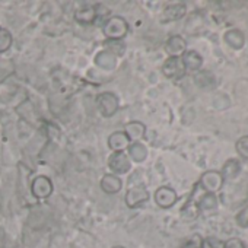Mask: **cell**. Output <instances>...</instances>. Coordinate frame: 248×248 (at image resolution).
Segmentation results:
<instances>
[{
    "label": "cell",
    "mask_w": 248,
    "mask_h": 248,
    "mask_svg": "<svg viewBox=\"0 0 248 248\" xmlns=\"http://www.w3.org/2000/svg\"><path fill=\"white\" fill-rule=\"evenodd\" d=\"M199 213H200L199 204H197L196 202H193V200H190V202L183 207V210H181V216H183V219H186V220L197 219Z\"/></svg>",
    "instance_id": "7402d4cb"
},
{
    "label": "cell",
    "mask_w": 248,
    "mask_h": 248,
    "mask_svg": "<svg viewBox=\"0 0 248 248\" xmlns=\"http://www.w3.org/2000/svg\"><path fill=\"white\" fill-rule=\"evenodd\" d=\"M96 107L104 117H112L120 107L118 96L112 92H102L96 96Z\"/></svg>",
    "instance_id": "7a4b0ae2"
},
{
    "label": "cell",
    "mask_w": 248,
    "mask_h": 248,
    "mask_svg": "<svg viewBox=\"0 0 248 248\" xmlns=\"http://www.w3.org/2000/svg\"><path fill=\"white\" fill-rule=\"evenodd\" d=\"M31 191L37 199H47L53 193V183L46 175H38L31 184Z\"/></svg>",
    "instance_id": "8992f818"
},
{
    "label": "cell",
    "mask_w": 248,
    "mask_h": 248,
    "mask_svg": "<svg viewBox=\"0 0 248 248\" xmlns=\"http://www.w3.org/2000/svg\"><path fill=\"white\" fill-rule=\"evenodd\" d=\"M181 60H183V63H184L186 70H188V72H197V70H200V67L203 66V57H202L197 51H194V50L186 51V53L183 54Z\"/></svg>",
    "instance_id": "8fae6325"
},
{
    "label": "cell",
    "mask_w": 248,
    "mask_h": 248,
    "mask_svg": "<svg viewBox=\"0 0 248 248\" xmlns=\"http://www.w3.org/2000/svg\"><path fill=\"white\" fill-rule=\"evenodd\" d=\"M108 146L114 152H123L124 149H127L130 146V139L124 132H114L108 138Z\"/></svg>",
    "instance_id": "30bf717a"
},
{
    "label": "cell",
    "mask_w": 248,
    "mask_h": 248,
    "mask_svg": "<svg viewBox=\"0 0 248 248\" xmlns=\"http://www.w3.org/2000/svg\"><path fill=\"white\" fill-rule=\"evenodd\" d=\"M235 149H236L238 155H239L242 159H248V136H242V138L236 142Z\"/></svg>",
    "instance_id": "d4e9b609"
},
{
    "label": "cell",
    "mask_w": 248,
    "mask_h": 248,
    "mask_svg": "<svg viewBox=\"0 0 248 248\" xmlns=\"http://www.w3.org/2000/svg\"><path fill=\"white\" fill-rule=\"evenodd\" d=\"M149 200V193L145 186H135L129 188L126 194V203L129 207H139L140 204L146 203Z\"/></svg>",
    "instance_id": "52a82bcc"
},
{
    "label": "cell",
    "mask_w": 248,
    "mask_h": 248,
    "mask_svg": "<svg viewBox=\"0 0 248 248\" xmlns=\"http://www.w3.org/2000/svg\"><path fill=\"white\" fill-rule=\"evenodd\" d=\"M108 167L115 174H126L132 168V162L124 152H114L108 158Z\"/></svg>",
    "instance_id": "5b68a950"
},
{
    "label": "cell",
    "mask_w": 248,
    "mask_h": 248,
    "mask_svg": "<svg viewBox=\"0 0 248 248\" xmlns=\"http://www.w3.org/2000/svg\"><path fill=\"white\" fill-rule=\"evenodd\" d=\"M95 11H96V16H95V22H96V25H105V22L108 21L107 19V16L109 15V11L107 9V8H95Z\"/></svg>",
    "instance_id": "f1b7e54d"
},
{
    "label": "cell",
    "mask_w": 248,
    "mask_h": 248,
    "mask_svg": "<svg viewBox=\"0 0 248 248\" xmlns=\"http://www.w3.org/2000/svg\"><path fill=\"white\" fill-rule=\"evenodd\" d=\"M95 64L104 70H112L117 66V57L112 53L104 50L95 56Z\"/></svg>",
    "instance_id": "4fadbf2b"
},
{
    "label": "cell",
    "mask_w": 248,
    "mask_h": 248,
    "mask_svg": "<svg viewBox=\"0 0 248 248\" xmlns=\"http://www.w3.org/2000/svg\"><path fill=\"white\" fill-rule=\"evenodd\" d=\"M124 133L127 135V138L130 140H139V139H142L145 136L146 126L140 121H130L126 126V132H124Z\"/></svg>",
    "instance_id": "e0dca14e"
},
{
    "label": "cell",
    "mask_w": 248,
    "mask_h": 248,
    "mask_svg": "<svg viewBox=\"0 0 248 248\" xmlns=\"http://www.w3.org/2000/svg\"><path fill=\"white\" fill-rule=\"evenodd\" d=\"M202 241H203V238L199 233H194V235H191V236L184 239L181 248H200L202 247Z\"/></svg>",
    "instance_id": "484cf974"
},
{
    "label": "cell",
    "mask_w": 248,
    "mask_h": 248,
    "mask_svg": "<svg viewBox=\"0 0 248 248\" xmlns=\"http://www.w3.org/2000/svg\"><path fill=\"white\" fill-rule=\"evenodd\" d=\"M165 51L170 57H180L187 51V43L181 35H172L165 43Z\"/></svg>",
    "instance_id": "9c48e42d"
},
{
    "label": "cell",
    "mask_w": 248,
    "mask_h": 248,
    "mask_svg": "<svg viewBox=\"0 0 248 248\" xmlns=\"http://www.w3.org/2000/svg\"><path fill=\"white\" fill-rule=\"evenodd\" d=\"M129 152H130V156L133 161L136 162H143L148 156V149L143 143L140 142H135L129 146Z\"/></svg>",
    "instance_id": "ffe728a7"
},
{
    "label": "cell",
    "mask_w": 248,
    "mask_h": 248,
    "mask_svg": "<svg viewBox=\"0 0 248 248\" xmlns=\"http://www.w3.org/2000/svg\"><path fill=\"white\" fill-rule=\"evenodd\" d=\"M187 14V8L184 3H175L170 5L164 11V18L165 21H180L184 15Z\"/></svg>",
    "instance_id": "ac0fdd59"
},
{
    "label": "cell",
    "mask_w": 248,
    "mask_h": 248,
    "mask_svg": "<svg viewBox=\"0 0 248 248\" xmlns=\"http://www.w3.org/2000/svg\"><path fill=\"white\" fill-rule=\"evenodd\" d=\"M105 48H107V51L112 53L115 57L123 56L124 51H126V46H124V43L121 40H108L105 43Z\"/></svg>",
    "instance_id": "603a6c76"
},
{
    "label": "cell",
    "mask_w": 248,
    "mask_h": 248,
    "mask_svg": "<svg viewBox=\"0 0 248 248\" xmlns=\"http://www.w3.org/2000/svg\"><path fill=\"white\" fill-rule=\"evenodd\" d=\"M225 248H245V244L238 238H231L225 242Z\"/></svg>",
    "instance_id": "f546056e"
},
{
    "label": "cell",
    "mask_w": 248,
    "mask_h": 248,
    "mask_svg": "<svg viewBox=\"0 0 248 248\" xmlns=\"http://www.w3.org/2000/svg\"><path fill=\"white\" fill-rule=\"evenodd\" d=\"M121 187H123L121 180L114 174H107L101 180V188L107 194H115L121 190Z\"/></svg>",
    "instance_id": "7c38bea8"
},
{
    "label": "cell",
    "mask_w": 248,
    "mask_h": 248,
    "mask_svg": "<svg viewBox=\"0 0 248 248\" xmlns=\"http://www.w3.org/2000/svg\"><path fill=\"white\" fill-rule=\"evenodd\" d=\"M225 43L233 48V50H241L245 44V37L239 30H229L225 32Z\"/></svg>",
    "instance_id": "5bb4252c"
},
{
    "label": "cell",
    "mask_w": 248,
    "mask_h": 248,
    "mask_svg": "<svg viewBox=\"0 0 248 248\" xmlns=\"http://www.w3.org/2000/svg\"><path fill=\"white\" fill-rule=\"evenodd\" d=\"M236 223L241 228H248V204L236 213Z\"/></svg>",
    "instance_id": "83f0119b"
},
{
    "label": "cell",
    "mask_w": 248,
    "mask_h": 248,
    "mask_svg": "<svg viewBox=\"0 0 248 248\" xmlns=\"http://www.w3.org/2000/svg\"><path fill=\"white\" fill-rule=\"evenodd\" d=\"M200 248H225V242L215 238V236H209L206 239L202 241V247Z\"/></svg>",
    "instance_id": "4316f807"
},
{
    "label": "cell",
    "mask_w": 248,
    "mask_h": 248,
    "mask_svg": "<svg viewBox=\"0 0 248 248\" xmlns=\"http://www.w3.org/2000/svg\"><path fill=\"white\" fill-rule=\"evenodd\" d=\"M194 83L202 89H213L216 86V78L209 70H202L194 76Z\"/></svg>",
    "instance_id": "9a60e30c"
},
{
    "label": "cell",
    "mask_w": 248,
    "mask_h": 248,
    "mask_svg": "<svg viewBox=\"0 0 248 248\" xmlns=\"http://www.w3.org/2000/svg\"><path fill=\"white\" fill-rule=\"evenodd\" d=\"M177 200H178V196H177L175 190L171 187H159L155 191V202L162 209L172 207L177 203Z\"/></svg>",
    "instance_id": "ba28073f"
},
{
    "label": "cell",
    "mask_w": 248,
    "mask_h": 248,
    "mask_svg": "<svg viewBox=\"0 0 248 248\" xmlns=\"http://www.w3.org/2000/svg\"><path fill=\"white\" fill-rule=\"evenodd\" d=\"M223 177L219 171H206L202 177H200V183L199 186L204 190V193H217L222 187H223Z\"/></svg>",
    "instance_id": "3957f363"
},
{
    "label": "cell",
    "mask_w": 248,
    "mask_h": 248,
    "mask_svg": "<svg viewBox=\"0 0 248 248\" xmlns=\"http://www.w3.org/2000/svg\"><path fill=\"white\" fill-rule=\"evenodd\" d=\"M129 24L121 16H112L108 18V21L104 25V35L107 40H121L127 35Z\"/></svg>",
    "instance_id": "6da1fadb"
},
{
    "label": "cell",
    "mask_w": 248,
    "mask_h": 248,
    "mask_svg": "<svg viewBox=\"0 0 248 248\" xmlns=\"http://www.w3.org/2000/svg\"><path fill=\"white\" fill-rule=\"evenodd\" d=\"M112 248H124V247H121V245H117V247H112Z\"/></svg>",
    "instance_id": "4dcf8cb0"
},
{
    "label": "cell",
    "mask_w": 248,
    "mask_h": 248,
    "mask_svg": "<svg viewBox=\"0 0 248 248\" xmlns=\"http://www.w3.org/2000/svg\"><path fill=\"white\" fill-rule=\"evenodd\" d=\"M217 203H219V202H217L216 194H212V193H204V194L199 199V202H197L200 210H202V209L212 210V209L217 207Z\"/></svg>",
    "instance_id": "44dd1931"
},
{
    "label": "cell",
    "mask_w": 248,
    "mask_h": 248,
    "mask_svg": "<svg viewBox=\"0 0 248 248\" xmlns=\"http://www.w3.org/2000/svg\"><path fill=\"white\" fill-rule=\"evenodd\" d=\"M95 16H96V11L93 6H83L75 11V19L83 25H89L95 22Z\"/></svg>",
    "instance_id": "2e32d148"
},
{
    "label": "cell",
    "mask_w": 248,
    "mask_h": 248,
    "mask_svg": "<svg viewBox=\"0 0 248 248\" xmlns=\"http://www.w3.org/2000/svg\"><path fill=\"white\" fill-rule=\"evenodd\" d=\"M186 67L181 57H168L162 66V73L168 79H181L186 75Z\"/></svg>",
    "instance_id": "277c9868"
},
{
    "label": "cell",
    "mask_w": 248,
    "mask_h": 248,
    "mask_svg": "<svg viewBox=\"0 0 248 248\" xmlns=\"http://www.w3.org/2000/svg\"><path fill=\"white\" fill-rule=\"evenodd\" d=\"M12 46V34L6 28H0V53H5Z\"/></svg>",
    "instance_id": "cb8c5ba5"
},
{
    "label": "cell",
    "mask_w": 248,
    "mask_h": 248,
    "mask_svg": "<svg viewBox=\"0 0 248 248\" xmlns=\"http://www.w3.org/2000/svg\"><path fill=\"white\" fill-rule=\"evenodd\" d=\"M223 180H235L241 174V164L236 159H229L223 164L220 171Z\"/></svg>",
    "instance_id": "d6986e66"
}]
</instances>
